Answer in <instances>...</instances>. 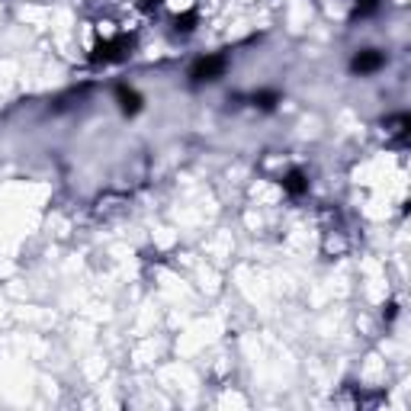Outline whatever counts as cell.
I'll list each match as a JSON object with an SVG mask.
<instances>
[{
  "mask_svg": "<svg viewBox=\"0 0 411 411\" xmlns=\"http://www.w3.org/2000/svg\"><path fill=\"white\" fill-rule=\"evenodd\" d=\"M283 187L292 193V196H302L305 190H309V180H305L299 170H292V174H286V180H283Z\"/></svg>",
  "mask_w": 411,
  "mask_h": 411,
  "instance_id": "5",
  "label": "cell"
},
{
  "mask_svg": "<svg viewBox=\"0 0 411 411\" xmlns=\"http://www.w3.org/2000/svg\"><path fill=\"white\" fill-rule=\"evenodd\" d=\"M116 97H119V107H122V113L126 116H135L138 109H142V97H138L135 90H129L126 84L116 87Z\"/></svg>",
  "mask_w": 411,
  "mask_h": 411,
  "instance_id": "3",
  "label": "cell"
},
{
  "mask_svg": "<svg viewBox=\"0 0 411 411\" xmlns=\"http://www.w3.org/2000/svg\"><path fill=\"white\" fill-rule=\"evenodd\" d=\"M408 116H392V119H386V135H392V138H398V142H402V138H408Z\"/></svg>",
  "mask_w": 411,
  "mask_h": 411,
  "instance_id": "4",
  "label": "cell"
},
{
  "mask_svg": "<svg viewBox=\"0 0 411 411\" xmlns=\"http://www.w3.org/2000/svg\"><path fill=\"white\" fill-rule=\"evenodd\" d=\"M376 7H379V0H357L353 4V16H370L376 13Z\"/></svg>",
  "mask_w": 411,
  "mask_h": 411,
  "instance_id": "6",
  "label": "cell"
},
{
  "mask_svg": "<svg viewBox=\"0 0 411 411\" xmlns=\"http://www.w3.org/2000/svg\"><path fill=\"white\" fill-rule=\"evenodd\" d=\"M382 65H386V55L376 52V48H363V52L353 58V74H373V71H379Z\"/></svg>",
  "mask_w": 411,
  "mask_h": 411,
  "instance_id": "2",
  "label": "cell"
},
{
  "mask_svg": "<svg viewBox=\"0 0 411 411\" xmlns=\"http://www.w3.org/2000/svg\"><path fill=\"white\" fill-rule=\"evenodd\" d=\"M225 68H229V58H225V55H206V58H199L190 68V77H193V84L219 81V77L225 74Z\"/></svg>",
  "mask_w": 411,
  "mask_h": 411,
  "instance_id": "1",
  "label": "cell"
},
{
  "mask_svg": "<svg viewBox=\"0 0 411 411\" xmlns=\"http://www.w3.org/2000/svg\"><path fill=\"white\" fill-rule=\"evenodd\" d=\"M276 100H280V93H270V90H267V93H257V97H254V103H257L260 109H274Z\"/></svg>",
  "mask_w": 411,
  "mask_h": 411,
  "instance_id": "7",
  "label": "cell"
}]
</instances>
